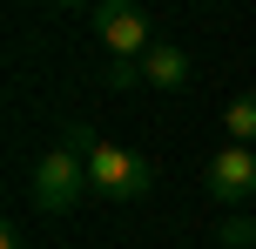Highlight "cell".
<instances>
[{
    "mask_svg": "<svg viewBox=\"0 0 256 249\" xmlns=\"http://www.w3.org/2000/svg\"><path fill=\"white\" fill-rule=\"evenodd\" d=\"M222 128H230L236 148H256V94H236L230 115H222Z\"/></svg>",
    "mask_w": 256,
    "mask_h": 249,
    "instance_id": "cell-6",
    "label": "cell"
},
{
    "mask_svg": "<svg viewBox=\"0 0 256 249\" xmlns=\"http://www.w3.org/2000/svg\"><path fill=\"white\" fill-rule=\"evenodd\" d=\"M94 34H102V47L122 54V61H142V54L155 47L148 40V13L122 7V0H102V7H94Z\"/></svg>",
    "mask_w": 256,
    "mask_h": 249,
    "instance_id": "cell-4",
    "label": "cell"
},
{
    "mask_svg": "<svg viewBox=\"0 0 256 249\" xmlns=\"http://www.w3.org/2000/svg\"><path fill=\"white\" fill-rule=\"evenodd\" d=\"M81 196H88V162H81V155L54 148V155L34 162V202H40V216H68V209H81Z\"/></svg>",
    "mask_w": 256,
    "mask_h": 249,
    "instance_id": "cell-2",
    "label": "cell"
},
{
    "mask_svg": "<svg viewBox=\"0 0 256 249\" xmlns=\"http://www.w3.org/2000/svg\"><path fill=\"white\" fill-rule=\"evenodd\" d=\"M222 243L230 249H256V223L250 216H230V223H222Z\"/></svg>",
    "mask_w": 256,
    "mask_h": 249,
    "instance_id": "cell-7",
    "label": "cell"
},
{
    "mask_svg": "<svg viewBox=\"0 0 256 249\" xmlns=\"http://www.w3.org/2000/svg\"><path fill=\"white\" fill-rule=\"evenodd\" d=\"M202 182H209V196L222 202V209H243V202L256 196V148H222V155H209L202 162Z\"/></svg>",
    "mask_w": 256,
    "mask_h": 249,
    "instance_id": "cell-3",
    "label": "cell"
},
{
    "mask_svg": "<svg viewBox=\"0 0 256 249\" xmlns=\"http://www.w3.org/2000/svg\"><path fill=\"white\" fill-rule=\"evenodd\" d=\"M88 189H102L108 202H142L155 189V169L135 155V148H115V142H102L88 155Z\"/></svg>",
    "mask_w": 256,
    "mask_h": 249,
    "instance_id": "cell-1",
    "label": "cell"
},
{
    "mask_svg": "<svg viewBox=\"0 0 256 249\" xmlns=\"http://www.w3.org/2000/svg\"><path fill=\"white\" fill-rule=\"evenodd\" d=\"M135 74L148 81V88H182V81H189V54L168 47V40H155V47L135 61Z\"/></svg>",
    "mask_w": 256,
    "mask_h": 249,
    "instance_id": "cell-5",
    "label": "cell"
}]
</instances>
